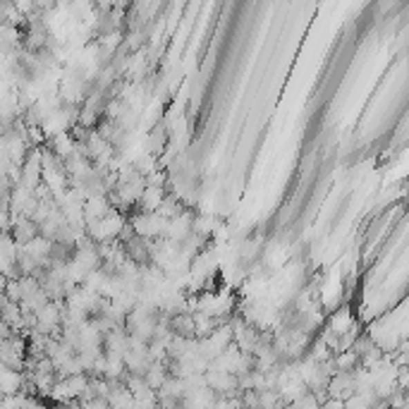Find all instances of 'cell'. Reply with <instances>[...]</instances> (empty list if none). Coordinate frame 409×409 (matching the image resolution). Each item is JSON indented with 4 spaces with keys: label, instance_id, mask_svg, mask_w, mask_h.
Wrapping results in <instances>:
<instances>
[{
    "label": "cell",
    "instance_id": "6da1fadb",
    "mask_svg": "<svg viewBox=\"0 0 409 409\" xmlns=\"http://www.w3.org/2000/svg\"><path fill=\"white\" fill-rule=\"evenodd\" d=\"M321 405H323V402H321L318 397L314 395V392H307V395H302L297 402H292L287 409H321Z\"/></svg>",
    "mask_w": 409,
    "mask_h": 409
}]
</instances>
